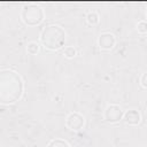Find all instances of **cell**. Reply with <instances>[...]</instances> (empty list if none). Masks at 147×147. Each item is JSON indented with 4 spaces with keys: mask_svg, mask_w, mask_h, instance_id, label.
Returning a JSON list of instances; mask_svg holds the SVG:
<instances>
[{
    "mask_svg": "<svg viewBox=\"0 0 147 147\" xmlns=\"http://www.w3.org/2000/svg\"><path fill=\"white\" fill-rule=\"evenodd\" d=\"M98 47L101 51H111L116 45V37L111 32H101L98 37Z\"/></svg>",
    "mask_w": 147,
    "mask_h": 147,
    "instance_id": "obj_6",
    "label": "cell"
},
{
    "mask_svg": "<svg viewBox=\"0 0 147 147\" xmlns=\"http://www.w3.org/2000/svg\"><path fill=\"white\" fill-rule=\"evenodd\" d=\"M138 33L140 34H146L147 33V22L145 20H141L137 23V26H136Z\"/></svg>",
    "mask_w": 147,
    "mask_h": 147,
    "instance_id": "obj_12",
    "label": "cell"
},
{
    "mask_svg": "<svg viewBox=\"0 0 147 147\" xmlns=\"http://www.w3.org/2000/svg\"><path fill=\"white\" fill-rule=\"evenodd\" d=\"M86 22L90 25H96L100 22V16L96 11H90L86 15Z\"/></svg>",
    "mask_w": 147,
    "mask_h": 147,
    "instance_id": "obj_10",
    "label": "cell"
},
{
    "mask_svg": "<svg viewBox=\"0 0 147 147\" xmlns=\"http://www.w3.org/2000/svg\"><path fill=\"white\" fill-rule=\"evenodd\" d=\"M63 55H64V57H67V59H74V57L77 55V51H76V48L72 47V46H67V47H64V49H63Z\"/></svg>",
    "mask_w": 147,
    "mask_h": 147,
    "instance_id": "obj_11",
    "label": "cell"
},
{
    "mask_svg": "<svg viewBox=\"0 0 147 147\" xmlns=\"http://www.w3.org/2000/svg\"><path fill=\"white\" fill-rule=\"evenodd\" d=\"M39 40L45 49L54 52L61 49L64 46L67 40V33L62 26L57 24H49L41 30L39 34Z\"/></svg>",
    "mask_w": 147,
    "mask_h": 147,
    "instance_id": "obj_2",
    "label": "cell"
},
{
    "mask_svg": "<svg viewBox=\"0 0 147 147\" xmlns=\"http://www.w3.org/2000/svg\"><path fill=\"white\" fill-rule=\"evenodd\" d=\"M24 94V80L13 69L0 70V105L10 106L18 102Z\"/></svg>",
    "mask_w": 147,
    "mask_h": 147,
    "instance_id": "obj_1",
    "label": "cell"
},
{
    "mask_svg": "<svg viewBox=\"0 0 147 147\" xmlns=\"http://www.w3.org/2000/svg\"><path fill=\"white\" fill-rule=\"evenodd\" d=\"M122 119L124 121L125 124L131 125V126H136L139 125L141 122V115L137 109H127L126 111L123 113V117Z\"/></svg>",
    "mask_w": 147,
    "mask_h": 147,
    "instance_id": "obj_7",
    "label": "cell"
},
{
    "mask_svg": "<svg viewBox=\"0 0 147 147\" xmlns=\"http://www.w3.org/2000/svg\"><path fill=\"white\" fill-rule=\"evenodd\" d=\"M20 17L25 25L37 26L44 21L45 11H44V8L41 7V5L36 3V2H30V3H26L22 8V10L20 13Z\"/></svg>",
    "mask_w": 147,
    "mask_h": 147,
    "instance_id": "obj_3",
    "label": "cell"
},
{
    "mask_svg": "<svg viewBox=\"0 0 147 147\" xmlns=\"http://www.w3.org/2000/svg\"><path fill=\"white\" fill-rule=\"evenodd\" d=\"M123 109L118 105H108L103 110V119L109 124H115L122 121Z\"/></svg>",
    "mask_w": 147,
    "mask_h": 147,
    "instance_id": "obj_4",
    "label": "cell"
},
{
    "mask_svg": "<svg viewBox=\"0 0 147 147\" xmlns=\"http://www.w3.org/2000/svg\"><path fill=\"white\" fill-rule=\"evenodd\" d=\"M40 45L37 41H29L26 44V53L30 55H37L39 53Z\"/></svg>",
    "mask_w": 147,
    "mask_h": 147,
    "instance_id": "obj_9",
    "label": "cell"
},
{
    "mask_svg": "<svg viewBox=\"0 0 147 147\" xmlns=\"http://www.w3.org/2000/svg\"><path fill=\"white\" fill-rule=\"evenodd\" d=\"M47 147H70V145L67 140L62 138H55L47 144Z\"/></svg>",
    "mask_w": 147,
    "mask_h": 147,
    "instance_id": "obj_8",
    "label": "cell"
},
{
    "mask_svg": "<svg viewBox=\"0 0 147 147\" xmlns=\"http://www.w3.org/2000/svg\"><path fill=\"white\" fill-rule=\"evenodd\" d=\"M65 126L70 131H80L85 126V117L78 111H72L65 118Z\"/></svg>",
    "mask_w": 147,
    "mask_h": 147,
    "instance_id": "obj_5",
    "label": "cell"
},
{
    "mask_svg": "<svg viewBox=\"0 0 147 147\" xmlns=\"http://www.w3.org/2000/svg\"><path fill=\"white\" fill-rule=\"evenodd\" d=\"M139 84H140V86H141L142 90H146V88H147V74H146V72H144V74L140 76Z\"/></svg>",
    "mask_w": 147,
    "mask_h": 147,
    "instance_id": "obj_13",
    "label": "cell"
}]
</instances>
